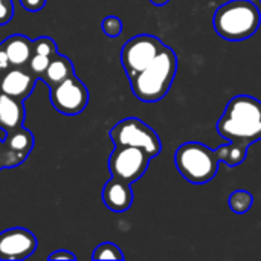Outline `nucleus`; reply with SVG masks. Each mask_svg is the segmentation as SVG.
<instances>
[{
	"instance_id": "nucleus-9",
	"label": "nucleus",
	"mask_w": 261,
	"mask_h": 261,
	"mask_svg": "<svg viewBox=\"0 0 261 261\" xmlns=\"http://www.w3.org/2000/svg\"><path fill=\"white\" fill-rule=\"evenodd\" d=\"M35 236L24 228H11L0 232V260L17 261L31 257L37 249Z\"/></svg>"
},
{
	"instance_id": "nucleus-24",
	"label": "nucleus",
	"mask_w": 261,
	"mask_h": 261,
	"mask_svg": "<svg viewBox=\"0 0 261 261\" xmlns=\"http://www.w3.org/2000/svg\"><path fill=\"white\" fill-rule=\"evenodd\" d=\"M47 258H49V260H76L75 254H72V252H69V251H66V249L55 251V252H52Z\"/></svg>"
},
{
	"instance_id": "nucleus-22",
	"label": "nucleus",
	"mask_w": 261,
	"mask_h": 261,
	"mask_svg": "<svg viewBox=\"0 0 261 261\" xmlns=\"http://www.w3.org/2000/svg\"><path fill=\"white\" fill-rule=\"evenodd\" d=\"M20 5L29 12H37L44 8L46 0H20Z\"/></svg>"
},
{
	"instance_id": "nucleus-7",
	"label": "nucleus",
	"mask_w": 261,
	"mask_h": 261,
	"mask_svg": "<svg viewBox=\"0 0 261 261\" xmlns=\"http://www.w3.org/2000/svg\"><path fill=\"white\" fill-rule=\"evenodd\" d=\"M153 158L138 147H115L109 158V170L112 177L127 184H135L148 170Z\"/></svg>"
},
{
	"instance_id": "nucleus-16",
	"label": "nucleus",
	"mask_w": 261,
	"mask_h": 261,
	"mask_svg": "<svg viewBox=\"0 0 261 261\" xmlns=\"http://www.w3.org/2000/svg\"><path fill=\"white\" fill-rule=\"evenodd\" d=\"M229 208L234 214H246L254 205V196L246 190H236L228 197Z\"/></svg>"
},
{
	"instance_id": "nucleus-20",
	"label": "nucleus",
	"mask_w": 261,
	"mask_h": 261,
	"mask_svg": "<svg viewBox=\"0 0 261 261\" xmlns=\"http://www.w3.org/2000/svg\"><path fill=\"white\" fill-rule=\"evenodd\" d=\"M101 28H102V32L107 35V37H118L121 32H122V21L119 17L116 15H107L102 23H101Z\"/></svg>"
},
{
	"instance_id": "nucleus-14",
	"label": "nucleus",
	"mask_w": 261,
	"mask_h": 261,
	"mask_svg": "<svg viewBox=\"0 0 261 261\" xmlns=\"http://www.w3.org/2000/svg\"><path fill=\"white\" fill-rule=\"evenodd\" d=\"M2 46L6 50L11 64L15 67L28 66L32 54H34L32 40H29L28 37H24L21 34H14V35L5 38V41H2Z\"/></svg>"
},
{
	"instance_id": "nucleus-8",
	"label": "nucleus",
	"mask_w": 261,
	"mask_h": 261,
	"mask_svg": "<svg viewBox=\"0 0 261 261\" xmlns=\"http://www.w3.org/2000/svg\"><path fill=\"white\" fill-rule=\"evenodd\" d=\"M50 102L60 113L75 116L87 107L89 90L81 80L72 75L63 83L50 87Z\"/></svg>"
},
{
	"instance_id": "nucleus-27",
	"label": "nucleus",
	"mask_w": 261,
	"mask_h": 261,
	"mask_svg": "<svg viewBox=\"0 0 261 261\" xmlns=\"http://www.w3.org/2000/svg\"><path fill=\"white\" fill-rule=\"evenodd\" d=\"M260 3H261V0H260Z\"/></svg>"
},
{
	"instance_id": "nucleus-1",
	"label": "nucleus",
	"mask_w": 261,
	"mask_h": 261,
	"mask_svg": "<svg viewBox=\"0 0 261 261\" xmlns=\"http://www.w3.org/2000/svg\"><path fill=\"white\" fill-rule=\"evenodd\" d=\"M248 158V148L226 142L217 148L196 141L182 144L174 153V164L182 177L194 185L211 182L219 171L220 162L228 167H239Z\"/></svg>"
},
{
	"instance_id": "nucleus-4",
	"label": "nucleus",
	"mask_w": 261,
	"mask_h": 261,
	"mask_svg": "<svg viewBox=\"0 0 261 261\" xmlns=\"http://www.w3.org/2000/svg\"><path fill=\"white\" fill-rule=\"evenodd\" d=\"M216 32L228 41L252 37L261 24L258 6L251 0H229L220 5L213 17Z\"/></svg>"
},
{
	"instance_id": "nucleus-10",
	"label": "nucleus",
	"mask_w": 261,
	"mask_h": 261,
	"mask_svg": "<svg viewBox=\"0 0 261 261\" xmlns=\"http://www.w3.org/2000/svg\"><path fill=\"white\" fill-rule=\"evenodd\" d=\"M34 147V136L32 133L20 127L11 133H6L3 139V158H5V168H14L23 164Z\"/></svg>"
},
{
	"instance_id": "nucleus-18",
	"label": "nucleus",
	"mask_w": 261,
	"mask_h": 261,
	"mask_svg": "<svg viewBox=\"0 0 261 261\" xmlns=\"http://www.w3.org/2000/svg\"><path fill=\"white\" fill-rule=\"evenodd\" d=\"M49 61H50V57H46V55H41V54H32V57H31L26 67L38 80L46 72V69L49 66Z\"/></svg>"
},
{
	"instance_id": "nucleus-12",
	"label": "nucleus",
	"mask_w": 261,
	"mask_h": 261,
	"mask_svg": "<svg viewBox=\"0 0 261 261\" xmlns=\"http://www.w3.org/2000/svg\"><path fill=\"white\" fill-rule=\"evenodd\" d=\"M102 202L113 213H125L133 203L132 185L112 177L102 188Z\"/></svg>"
},
{
	"instance_id": "nucleus-6",
	"label": "nucleus",
	"mask_w": 261,
	"mask_h": 261,
	"mask_svg": "<svg viewBox=\"0 0 261 261\" xmlns=\"http://www.w3.org/2000/svg\"><path fill=\"white\" fill-rule=\"evenodd\" d=\"M164 46L165 43L151 34H139L130 38L121 50V63L127 76L130 78L151 64Z\"/></svg>"
},
{
	"instance_id": "nucleus-23",
	"label": "nucleus",
	"mask_w": 261,
	"mask_h": 261,
	"mask_svg": "<svg viewBox=\"0 0 261 261\" xmlns=\"http://www.w3.org/2000/svg\"><path fill=\"white\" fill-rule=\"evenodd\" d=\"M11 67H12V64H11V61H9V57H8L5 47H3L2 43H0V75H3V73H5L8 69H11Z\"/></svg>"
},
{
	"instance_id": "nucleus-11",
	"label": "nucleus",
	"mask_w": 261,
	"mask_h": 261,
	"mask_svg": "<svg viewBox=\"0 0 261 261\" xmlns=\"http://www.w3.org/2000/svg\"><path fill=\"white\" fill-rule=\"evenodd\" d=\"M37 78L28 70V67L12 66L3 75H0V92L24 101L34 90Z\"/></svg>"
},
{
	"instance_id": "nucleus-2",
	"label": "nucleus",
	"mask_w": 261,
	"mask_h": 261,
	"mask_svg": "<svg viewBox=\"0 0 261 261\" xmlns=\"http://www.w3.org/2000/svg\"><path fill=\"white\" fill-rule=\"evenodd\" d=\"M216 128L226 142L245 148L261 141V101L251 95L231 98Z\"/></svg>"
},
{
	"instance_id": "nucleus-5",
	"label": "nucleus",
	"mask_w": 261,
	"mask_h": 261,
	"mask_svg": "<svg viewBox=\"0 0 261 261\" xmlns=\"http://www.w3.org/2000/svg\"><path fill=\"white\" fill-rule=\"evenodd\" d=\"M110 139L115 147H138L151 158L162 151V142L158 133L138 118H125L110 130Z\"/></svg>"
},
{
	"instance_id": "nucleus-19",
	"label": "nucleus",
	"mask_w": 261,
	"mask_h": 261,
	"mask_svg": "<svg viewBox=\"0 0 261 261\" xmlns=\"http://www.w3.org/2000/svg\"><path fill=\"white\" fill-rule=\"evenodd\" d=\"M32 50L34 54H41L52 58L57 54V44L50 37H40L32 41Z\"/></svg>"
},
{
	"instance_id": "nucleus-17",
	"label": "nucleus",
	"mask_w": 261,
	"mask_h": 261,
	"mask_svg": "<svg viewBox=\"0 0 261 261\" xmlns=\"http://www.w3.org/2000/svg\"><path fill=\"white\" fill-rule=\"evenodd\" d=\"M92 258L93 260H116L122 261L124 260V254L122 251L119 249V246H116L115 243H110V242H106V243H101L95 248L93 254H92Z\"/></svg>"
},
{
	"instance_id": "nucleus-15",
	"label": "nucleus",
	"mask_w": 261,
	"mask_h": 261,
	"mask_svg": "<svg viewBox=\"0 0 261 261\" xmlns=\"http://www.w3.org/2000/svg\"><path fill=\"white\" fill-rule=\"evenodd\" d=\"M75 75L73 72V64L72 61L61 55V54H55L50 61H49V66L46 69V72L43 73L41 80L49 86V87H54L60 83H63L64 80H67L69 76Z\"/></svg>"
},
{
	"instance_id": "nucleus-26",
	"label": "nucleus",
	"mask_w": 261,
	"mask_h": 261,
	"mask_svg": "<svg viewBox=\"0 0 261 261\" xmlns=\"http://www.w3.org/2000/svg\"><path fill=\"white\" fill-rule=\"evenodd\" d=\"M154 6H165L170 0H150Z\"/></svg>"
},
{
	"instance_id": "nucleus-13",
	"label": "nucleus",
	"mask_w": 261,
	"mask_h": 261,
	"mask_svg": "<svg viewBox=\"0 0 261 261\" xmlns=\"http://www.w3.org/2000/svg\"><path fill=\"white\" fill-rule=\"evenodd\" d=\"M24 115L26 112L23 101L0 92V130L11 133L23 127Z\"/></svg>"
},
{
	"instance_id": "nucleus-3",
	"label": "nucleus",
	"mask_w": 261,
	"mask_h": 261,
	"mask_svg": "<svg viewBox=\"0 0 261 261\" xmlns=\"http://www.w3.org/2000/svg\"><path fill=\"white\" fill-rule=\"evenodd\" d=\"M177 73V55L170 46H164L158 57L144 70L128 78L132 92L144 102H156L162 99Z\"/></svg>"
},
{
	"instance_id": "nucleus-21",
	"label": "nucleus",
	"mask_w": 261,
	"mask_h": 261,
	"mask_svg": "<svg viewBox=\"0 0 261 261\" xmlns=\"http://www.w3.org/2000/svg\"><path fill=\"white\" fill-rule=\"evenodd\" d=\"M12 15H14L12 0H0V26L11 21Z\"/></svg>"
},
{
	"instance_id": "nucleus-25",
	"label": "nucleus",
	"mask_w": 261,
	"mask_h": 261,
	"mask_svg": "<svg viewBox=\"0 0 261 261\" xmlns=\"http://www.w3.org/2000/svg\"><path fill=\"white\" fill-rule=\"evenodd\" d=\"M5 168V158H3V139H0V170Z\"/></svg>"
}]
</instances>
